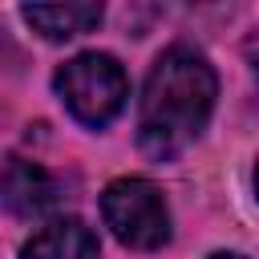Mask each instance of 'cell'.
I'll use <instances>...</instances> for the list:
<instances>
[{"instance_id": "obj_3", "label": "cell", "mask_w": 259, "mask_h": 259, "mask_svg": "<svg viewBox=\"0 0 259 259\" xmlns=\"http://www.w3.org/2000/svg\"><path fill=\"white\" fill-rule=\"evenodd\" d=\"M105 227L134 251H158L170 239V210L154 182L146 178H117L101 194Z\"/></svg>"}, {"instance_id": "obj_9", "label": "cell", "mask_w": 259, "mask_h": 259, "mask_svg": "<svg viewBox=\"0 0 259 259\" xmlns=\"http://www.w3.org/2000/svg\"><path fill=\"white\" fill-rule=\"evenodd\" d=\"M255 194H259V166H255Z\"/></svg>"}, {"instance_id": "obj_1", "label": "cell", "mask_w": 259, "mask_h": 259, "mask_svg": "<svg viewBox=\"0 0 259 259\" xmlns=\"http://www.w3.org/2000/svg\"><path fill=\"white\" fill-rule=\"evenodd\" d=\"M214 93H219L214 69L198 49L190 45L166 49L154 61L142 89V117H138L142 150L158 162L182 154L202 134L214 109Z\"/></svg>"}, {"instance_id": "obj_2", "label": "cell", "mask_w": 259, "mask_h": 259, "mask_svg": "<svg viewBox=\"0 0 259 259\" xmlns=\"http://www.w3.org/2000/svg\"><path fill=\"white\" fill-rule=\"evenodd\" d=\"M53 89L57 97L65 101V109L89 125V130H101L109 125L125 97H130V81H125V69L109 57V53H77L73 61H65L53 77Z\"/></svg>"}, {"instance_id": "obj_6", "label": "cell", "mask_w": 259, "mask_h": 259, "mask_svg": "<svg viewBox=\"0 0 259 259\" xmlns=\"http://www.w3.org/2000/svg\"><path fill=\"white\" fill-rule=\"evenodd\" d=\"M20 16L40 36L69 40V36H81V32H89V28L101 24V4H28Z\"/></svg>"}, {"instance_id": "obj_7", "label": "cell", "mask_w": 259, "mask_h": 259, "mask_svg": "<svg viewBox=\"0 0 259 259\" xmlns=\"http://www.w3.org/2000/svg\"><path fill=\"white\" fill-rule=\"evenodd\" d=\"M247 61H251V73L259 77V28L247 36Z\"/></svg>"}, {"instance_id": "obj_4", "label": "cell", "mask_w": 259, "mask_h": 259, "mask_svg": "<svg viewBox=\"0 0 259 259\" xmlns=\"http://www.w3.org/2000/svg\"><path fill=\"white\" fill-rule=\"evenodd\" d=\"M0 206L16 219H40L57 206V182L28 158H8L0 170Z\"/></svg>"}, {"instance_id": "obj_5", "label": "cell", "mask_w": 259, "mask_h": 259, "mask_svg": "<svg viewBox=\"0 0 259 259\" xmlns=\"http://www.w3.org/2000/svg\"><path fill=\"white\" fill-rule=\"evenodd\" d=\"M97 235L81 219H57L20 247V259H97Z\"/></svg>"}, {"instance_id": "obj_8", "label": "cell", "mask_w": 259, "mask_h": 259, "mask_svg": "<svg viewBox=\"0 0 259 259\" xmlns=\"http://www.w3.org/2000/svg\"><path fill=\"white\" fill-rule=\"evenodd\" d=\"M210 259H247V255H235V251H214Z\"/></svg>"}]
</instances>
